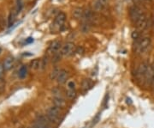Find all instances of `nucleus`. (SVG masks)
Listing matches in <instances>:
<instances>
[{
  "instance_id": "f257e3e1",
  "label": "nucleus",
  "mask_w": 154,
  "mask_h": 128,
  "mask_svg": "<svg viewBox=\"0 0 154 128\" xmlns=\"http://www.w3.org/2000/svg\"><path fill=\"white\" fill-rule=\"evenodd\" d=\"M65 21H66V15L64 12H60L58 13L55 19L54 22L52 23L51 26V29L52 32H59L62 31L64 27Z\"/></svg>"
},
{
  "instance_id": "f03ea898",
  "label": "nucleus",
  "mask_w": 154,
  "mask_h": 128,
  "mask_svg": "<svg viewBox=\"0 0 154 128\" xmlns=\"http://www.w3.org/2000/svg\"><path fill=\"white\" fill-rule=\"evenodd\" d=\"M151 46V38L143 37L136 40L135 43V52L139 54L145 53Z\"/></svg>"
},
{
  "instance_id": "7ed1b4c3",
  "label": "nucleus",
  "mask_w": 154,
  "mask_h": 128,
  "mask_svg": "<svg viewBox=\"0 0 154 128\" xmlns=\"http://www.w3.org/2000/svg\"><path fill=\"white\" fill-rule=\"evenodd\" d=\"M46 115L47 116V118L52 124H58L59 123V116H60V108L53 105V106L49 108Z\"/></svg>"
},
{
  "instance_id": "20e7f679",
  "label": "nucleus",
  "mask_w": 154,
  "mask_h": 128,
  "mask_svg": "<svg viewBox=\"0 0 154 128\" xmlns=\"http://www.w3.org/2000/svg\"><path fill=\"white\" fill-rule=\"evenodd\" d=\"M51 122L46 115H40L36 118L33 124V128H51Z\"/></svg>"
},
{
  "instance_id": "39448f33",
  "label": "nucleus",
  "mask_w": 154,
  "mask_h": 128,
  "mask_svg": "<svg viewBox=\"0 0 154 128\" xmlns=\"http://www.w3.org/2000/svg\"><path fill=\"white\" fill-rule=\"evenodd\" d=\"M154 78V64H149L146 71L143 83L146 87H152V83Z\"/></svg>"
},
{
  "instance_id": "423d86ee",
  "label": "nucleus",
  "mask_w": 154,
  "mask_h": 128,
  "mask_svg": "<svg viewBox=\"0 0 154 128\" xmlns=\"http://www.w3.org/2000/svg\"><path fill=\"white\" fill-rule=\"evenodd\" d=\"M76 51V47L73 42H67L61 48L60 54L63 56H70Z\"/></svg>"
},
{
  "instance_id": "0eeeda50",
  "label": "nucleus",
  "mask_w": 154,
  "mask_h": 128,
  "mask_svg": "<svg viewBox=\"0 0 154 128\" xmlns=\"http://www.w3.org/2000/svg\"><path fill=\"white\" fill-rule=\"evenodd\" d=\"M144 14L145 13L142 11V10L140 7H138V6H133V7H131L129 10L130 19L134 23H136Z\"/></svg>"
},
{
  "instance_id": "6e6552de",
  "label": "nucleus",
  "mask_w": 154,
  "mask_h": 128,
  "mask_svg": "<svg viewBox=\"0 0 154 128\" xmlns=\"http://www.w3.org/2000/svg\"><path fill=\"white\" fill-rule=\"evenodd\" d=\"M148 66H149V64L147 62H142L141 64H139L138 68H137L136 72H135V76H136V78H138L139 80L142 79V81H143Z\"/></svg>"
},
{
  "instance_id": "1a4fd4ad",
  "label": "nucleus",
  "mask_w": 154,
  "mask_h": 128,
  "mask_svg": "<svg viewBox=\"0 0 154 128\" xmlns=\"http://www.w3.org/2000/svg\"><path fill=\"white\" fill-rule=\"evenodd\" d=\"M108 0H93V9L95 11H101L107 6Z\"/></svg>"
},
{
  "instance_id": "9d476101",
  "label": "nucleus",
  "mask_w": 154,
  "mask_h": 128,
  "mask_svg": "<svg viewBox=\"0 0 154 128\" xmlns=\"http://www.w3.org/2000/svg\"><path fill=\"white\" fill-rule=\"evenodd\" d=\"M61 48H62V46H61V42L59 40H54L49 47L48 52L51 53V54H57V53H59V50L61 51Z\"/></svg>"
},
{
  "instance_id": "9b49d317",
  "label": "nucleus",
  "mask_w": 154,
  "mask_h": 128,
  "mask_svg": "<svg viewBox=\"0 0 154 128\" xmlns=\"http://www.w3.org/2000/svg\"><path fill=\"white\" fill-rule=\"evenodd\" d=\"M68 78H69V72H68V71L65 70V69H61L60 73H59V75H58V77H57V83L59 84H63L67 81Z\"/></svg>"
},
{
  "instance_id": "f8f14e48",
  "label": "nucleus",
  "mask_w": 154,
  "mask_h": 128,
  "mask_svg": "<svg viewBox=\"0 0 154 128\" xmlns=\"http://www.w3.org/2000/svg\"><path fill=\"white\" fill-rule=\"evenodd\" d=\"M52 102H53L54 106H56L59 108H63L66 104V102H65L63 96H54Z\"/></svg>"
},
{
  "instance_id": "ddd939ff",
  "label": "nucleus",
  "mask_w": 154,
  "mask_h": 128,
  "mask_svg": "<svg viewBox=\"0 0 154 128\" xmlns=\"http://www.w3.org/2000/svg\"><path fill=\"white\" fill-rule=\"evenodd\" d=\"M14 62H15V59H14L13 57H8V58L4 60V64H3L4 70H5V71H9V69H11V68L13 67V65H14Z\"/></svg>"
},
{
  "instance_id": "4468645a",
  "label": "nucleus",
  "mask_w": 154,
  "mask_h": 128,
  "mask_svg": "<svg viewBox=\"0 0 154 128\" xmlns=\"http://www.w3.org/2000/svg\"><path fill=\"white\" fill-rule=\"evenodd\" d=\"M84 10L81 8H75L73 10V16L76 19H82L84 16Z\"/></svg>"
},
{
  "instance_id": "2eb2a0df",
  "label": "nucleus",
  "mask_w": 154,
  "mask_h": 128,
  "mask_svg": "<svg viewBox=\"0 0 154 128\" xmlns=\"http://www.w3.org/2000/svg\"><path fill=\"white\" fill-rule=\"evenodd\" d=\"M30 66L31 68L33 70H38V69H40L41 68V59H35L31 61L30 63Z\"/></svg>"
},
{
  "instance_id": "dca6fc26",
  "label": "nucleus",
  "mask_w": 154,
  "mask_h": 128,
  "mask_svg": "<svg viewBox=\"0 0 154 128\" xmlns=\"http://www.w3.org/2000/svg\"><path fill=\"white\" fill-rule=\"evenodd\" d=\"M60 71H61L60 68L55 67V68L51 71V72L50 73V79H51V80H55V79H57L58 75H59V73H60Z\"/></svg>"
},
{
  "instance_id": "f3484780",
  "label": "nucleus",
  "mask_w": 154,
  "mask_h": 128,
  "mask_svg": "<svg viewBox=\"0 0 154 128\" xmlns=\"http://www.w3.org/2000/svg\"><path fill=\"white\" fill-rule=\"evenodd\" d=\"M18 75H19V78H26L27 75V67L26 66H22L20 68V70H19Z\"/></svg>"
},
{
  "instance_id": "a211bd4d",
  "label": "nucleus",
  "mask_w": 154,
  "mask_h": 128,
  "mask_svg": "<svg viewBox=\"0 0 154 128\" xmlns=\"http://www.w3.org/2000/svg\"><path fill=\"white\" fill-rule=\"evenodd\" d=\"M75 82L74 80H69L66 83V87L68 89V90H73V89H75Z\"/></svg>"
},
{
  "instance_id": "6ab92c4d",
  "label": "nucleus",
  "mask_w": 154,
  "mask_h": 128,
  "mask_svg": "<svg viewBox=\"0 0 154 128\" xmlns=\"http://www.w3.org/2000/svg\"><path fill=\"white\" fill-rule=\"evenodd\" d=\"M16 13H17V12H14V11L10 12V14H9V22H8V24L9 27H10L12 24L14 23V21H15V18H16Z\"/></svg>"
},
{
  "instance_id": "aec40b11",
  "label": "nucleus",
  "mask_w": 154,
  "mask_h": 128,
  "mask_svg": "<svg viewBox=\"0 0 154 128\" xmlns=\"http://www.w3.org/2000/svg\"><path fill=\"white\" fill-rule=\"evenodd\" d=\"M66 96L69 98V99H74L75 96H76V91L75 89H73V90H68L66 92Z\"/></svg>"
},
{
  "instance_id": "412c9836",
  "label": "nucleus",
  "mask_w": 154,
  "mask_h": 128,
  "mask_svg": "<svg viewBox=\"0 0 154 128\" xmlns=\"http://www.w3.org/2000/svg\"><path fill=\"white\" fill-rule=\"evenodd\" d=\"M91 86V83H90V80L88 79H85L82 82V84H81V87L84 90H87V89L89 88Z\"/></svg>"
},
{
  "instance_id": "4be33fe9",
  "label": "nucleus",
  "mask_w": 154,
  "mask_h": 128,
  "mask_svg": "<svg viewBox=\"0 0 154 128\" xmlns=\"http://www.w3.org/2000/svg\"><path fill=\"white\" fill-rule=\"evenodd\" d=\"M23 8V2L22 0H16V12H20Z\"/></svg>"
},
{
  "instance_id": "5701e85b",
  "label": "nucleus",
  "mask_w": 154,
  "mask_h": 128,
  "mask_svg": "<svg viewBox=\"0 0 154 128\" xmlns=\"http://www.w3.org/2000/svg\"><path fill=\"white\" fill-rule=\"evenodd\" d=\"M52 93H53L54 96H62V95H61L62 91H61L60 89L56 88L54 89H52Z\"/></svg>"
},
{
  "instance_id": "b1692460",
  "label": "nucleus",
  "mask_w": 154,
  "mask_h": 128,
  "mask_svg": "<svg viewBox=\"0 0 154 128\" xmlns=\"http://www.w3.org/2000/svg\"><path fill=\"white\" fill-rule=\"evenodd\" d=\"M132 38H133L134 40H138L139 38H140V34H139V33L137 32V31L133 32V34H132Z\"/></svg>"
},
{
  "instance_id": "393cba45",
  "label": "nucleus",
  "mask_w": 154,
  "mask_h": 128,
  "mask_svg": "<svg viewBox=\"0 0 154 128\" xmlns=\"http://www.w3.org/2000/svg\"><path fill=\"white\" fill-rule=\"evenodd\" d=\"M83 52H84V49L82 48H76L75 53H79V54H81V53H83Z\"/></svg>"
},
{
  "instance_id": "a878e982",
  "label": "nucleus",
  "mask_w": 154,
  "mask_h": 128,
  "mask_svg": "<svg viewBox=\"0 0 154 128\" xmlns=\"http://www.w3.org/2000/svg\"><path fill=\"white\" fill-rule=\"evenodd\" d=\"M4 65L0 64V78H2V76H3V74H4Z\"/></svg>"
},
{
  "instance_id": "bb28decb",
  "label": "nucleus",
  "mask_w": 154,
  "mask_h": 128,
  "mask_svg": "<svg viewBox=\"0 0 154 128\" xmlns=\"http://www.w3.org/2000/svg\"><path fill=\"white\" fill-rule=\"evenodd\" d=\"M32 42H33V38H27V40H26V44H30V43H32Z\"/></svg>"
},
{
  "instance_id": "cd10ccee",
  "label": "nucleus",
  "mask_w": 154,
  "mask_h": 128,
  "mask_svg": "<svg viewBox=\"0 0 154 128\" xmlns=\"http://www.w3.org/2000/svg\"><path fill=\"white\" fill-rule=\"evenodd\" d=\"M139 2H140V3H150V2H152V0H137Z\"/></svg>"
},
{
  "instance_id": "c85d7f7f",
  "label": "nucleus",
  "mask_w": 154,
  "mask_h": 128,
  "mask_svg": "<svg viewBox=\"0 0 154 128\" xmlns=\"http://www.w3.org/2000/svg\"><path fill=\"white\" fill-rule=\"evenodd\" d=\"M1 53H2V48H0V54H1Z\"/></svg>"
},
{
  "instance_id": "c756f323",
  "label": "nucleus",
  "mask_w": 154,
  "mask_h": 128,
  "mask_svg": "<svg viewBox=\"0 0 154 128\" xmlns=\"http://www.w3.org/2000/svg\"><path fill=\"white\" fill-rule=\"evenodd\" d=\"M29 128H33V127H29Z\"/></svg>"
}]
</instances>
